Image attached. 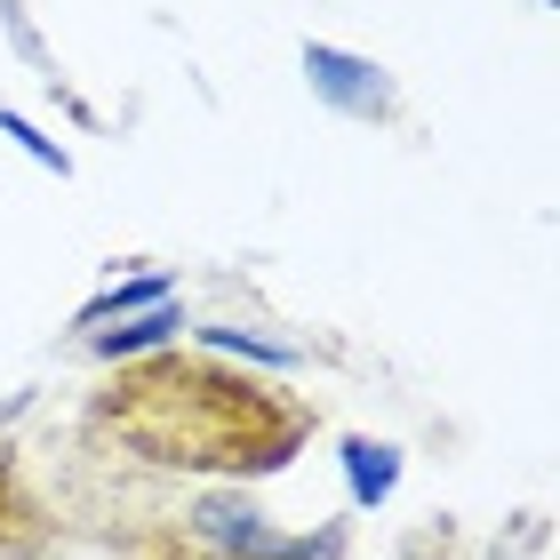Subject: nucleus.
Returning a JSON list of instances; mask_svg holds the SVG:
<instances>
[{
	"label": "nucleus",
	"mask_w": 560,
	"mask_h": 560,
	"mask_svg": "<svg viewBox=\"0 0 560 560\" xmlns=\"http://www.w3.org/2000/svg\"><path fill=\"white\" fill-rule=\"evenodd\" d=\"M152 552H161V560H217V552H200V545H185V537H176V528H161V545H152Z\"/></svg>",
	"instance_id": "423d86ee"
},
{
	"label": "nucleus",
	"mask_w": 560,
	"mask_h": 560,
	"mask_svg": "<svg viewBox=\"0 0 560 560\" xmlns=\"http://www.w3.org/2000/svg\"><path fill=\"white\" fill-rule=\"evenodd\" d=\"M304 72H313V89H320L337 113H352V120H393V113H400L393 81H385L376 65L345 57V48H304Z\"/></svg>",
	"instance_id": "f03ea898"
},
{
	"label": "nucleus",
	"mask_w": 560,
	"mask_h": 560,
	"mask_svg": "<svg viewBox=\"0 0 560 560\" xmlns=\"http://www.w3.org/2000/svg\"><path fill=\"white\" fill-rule=\"evenodd\" d=\"M176 328H185V320H176L168 304H152V313H144V320H129L120 337H89V352H96V361H144V352H168Z\"/></svg>",
	"instance_id": "7ed1b4c3"
},
{
	"label": "nucleus",
	"mask_w": 560,
	"mask_h": 560,
	"mask_svg": "<svg viewBox=\"0 0 560 560\" xmlns=\"http://www.w3.org/2000/svg\"><path fill=\"white\" fill-rule=\"evenodd\" d=\"M81 432L89 448L152 472L248 480V472L296 465V448L320 432V417L289 385L224 369L209 352H144V361H120V376L89 400Z\"/></svg>",
	"instance_id": "f257e3e1"
},
{
	"label": "nucleus",
	"mask_w": 560,
	"mask_h": 560,
	"mask_svg": "<svg viewBox=\"0 0 560 560\" xmlns=\"http://www.w3.org/2000/svg\"><path fill=\"white\" fill-rule=\"evenodd\" d=\"M144 296H161V280H144V289H113V296H96L89 313H81V328H96V320H113V313H129V304H144Z\"/></svg>",
	"instance_id": "39448f33"
},
{
	"label": "nucleus",
	"mask_w": 560,
	"mask_h": 560,
	"mask_svg": "<svg viewBox=\"0 0 560 560\" xmlns=\"http://www.w3.org/2000/svg\"><path fill=\"white\" fill-rule=\"evenodd\" d=\"M345 456H352V497H361V504L393 497V480H400L393 448H376V441H345Z\"/></svg>",
	"instance_id": "20e7f679"
}]
</instances>
